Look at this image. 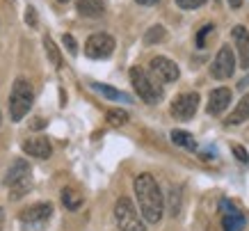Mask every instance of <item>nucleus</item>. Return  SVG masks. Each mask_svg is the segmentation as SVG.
Masks as SVG:
<instances>
[{
    "mask_svg": "<svg viewBox=\"0 0 249 231\" xmlns=\"http://www.w3.org/2000/svg\"><path fill=\"white\" fill-rule=\"evenodd\" d=\"M151 74L158 78L160 82H174L178 80V64L172 60H167V58H153L151 60Z\"/></svg>",
    "mask_w": 249,
    "mask_h": 231,
    "instance_id": "nucleus-10",
    "label": "nucleus"
},
{
    "mask_svg": "<svg viewBox=\"0 0 249 231\" xmlns=\"http://www.w3.org/2000/svg\"><path fill=\"white\" fill-rule=\"evenodd\" d=\"M23 151L32 158L46 160V158H51V154H53V147H51V142L46 140V137H32V140L23 142Z\"/></svg>",
    "mask_w": 249,
    "mask_h": 231,
    "instance_id": "nucleus-14",
    "label": "nucleus"
},
{
    "mask_svg": "<svg viewBox=\"0 0 249 231\" xmlns=\"http://www.w3.org/2000/svg\"><path fill=\"white\" fill-rule=\"evenodd\" d=\"M44 48H46V55H48V60H51V64L60 69V67H62V55H60V48H57V44H55V41H53L51 37H48V35L44 37Z\"/></svg>",
    "mask_w": 249,
    "mask_h": 231,
    "instance_id": "nucleus-20",
    "label": "nucleus"
},
{
    "mask_svg": "<svg viewBox=\"0 0 249 231\" xmlns=\"http://www.w3.org/2000/svg\"><path fill=\"white\" fill-rule=\"evenodd\" d=\"M169 213H172V217L181 213V188L176 186L169 188Z\"/></svg>",
    "mask_w": 249,
    "mask_h": 231,
    "instance_id": "nucleus-21",
    "label": "nucleus"
},
{
    "mask_svg": "<svg viewBox=\"0 0 249 231\" xmlns=\"http://www.w3.org/2000/svg\"><path fill=\"white\" fill-rule=\"evenodd\" d=\"M172 142L176 144V147H181V149H188V151L196 149L195 135L188 133V131H172Z\"/></svg>",
    "mask_w": 249,
    "mask_h": 231,
    "instance_id": "nucleus-18",
    "label": "nucleus"
},
{
    "mask_svg": "<svg viewBox=\"0 0 249 231\" xmlns=\"http://www.w3.org/2000/svg\"><path fill=\"white\" fill-rule=\"evenodd\" d=\"M107 124H112V126H124V124H128V112L119 110V108L110 110L107 112Z\"/></svg>",
    "mask_w": 249,
    "mask_h": 231,
    "instance_id": "nucleus-23",
    "label": "nucleus"
},
{
    "mask_svg": "<svg viewBox=\"0 0 249 231\" xmlns=\"http://www.w3.org/2000/svg\"><path fill=\"white\" fill-rule=\"evenodd\" d=\"M231 105V90L229 87H215V90L208 94V105H206V112L208 115H222Z\"/></svg>",
    "mask_w": 249,
    "mask_h": 231,
    "instance_id": "nucleus-11",
    "label": "nucleus"
},
{
    "mask_svg": "<svg viewBox=\"0 0 249 231\" xmlns=\"http://www.w3.org/2000/svg\"><path fill=\"white\" fill-rule=\"evenodd\" d=\"M130 82H133V87H135L137 96L142 98V101H146V103H158L160 98H162V87H160L158 82L153 80L142 67L130 69Z\"/></svg>",
    "mask_w": 249,
    "mask_h": 231,
    "instance_id": "nucleus-3",
    "label": "nucleus"
},
{
    "mask_svg": "<svg viewBox=\"0 0 249 231\" xmlns=\"http://www.w3.org/2000/svg\"><path fill=\"white\" fill-rule=\"evenodd\" d=\"M91 87H94V92H98L101 96L110 98V101H124V103H128V101H130L128 94L114 90V87H110V85H103V82H91Z\"/></svg>",
    "mask_w": 249,
    "mask_h": 231,
    "instance_id": "nucleus-17",
    "label": "nucleus"
},
{
    "mask_svg": "<svg viewBox=\"0 0 249 231\" xmlns=\"http://www.w3.org/2000/svg\"><path fill=\"white\" fill-rule=\"evenodd\" d=\"M2 215H5V213H2V209H0V231H2Z\"/></svg>",
    "mask_w": 249,
    "mask_h": 231,
    "instance_id": "nucleus-32",
    "label": "nucleus"
},
{
    "mask_svg": "<svg viewBox=\"0 0 249 231\" xmlns=\"http://www.w3.org/2000/svg\"><path fill=\"white\" fill-rule=\"evenodd\" d=\"M196 108H199V94H196V92H188V94H181V96L174 98L172 115L176 119L188 121L196 115Z\"/></svg>",
    "mask_w": 249,
    "mask_h": 231,
    "instance_id": "nucleus-9",
    "label": "nucleus"
},
{
    "mask_svg": "<svg viewBox=\"0 0 249 231\" xmlns=\"http://www.w3.org/2000/svg\"><path fill=\"white\" fill-rule=\"evenodd\" d=\"M30 126L35 128V131H39V128H44V126H46V121H44V119H39V117H37V119H32Z\"/></svg>",
    "mask_w": 249,
    "mask_h": 231,
    "instance_id": "nucleus-29",
    "label": "nucleus"
},
{
    "mask_svg": "<svg viewBox=\"0 0 249 231\" xmlns=\"http://www.w3.org/2000/svg\"><path fill=\"white\" fill-rule=\"evenodd\" d=\"M233 156L240 160L242 165H249V154H247V149L245 147H240V144H235L233 147Z\"/></svg>",
    "mask_w": 249,
    "mask_h": 231,
    "instance_id": "nucleus-25",
    "label": "nucleus"
},
{
    "mask_svg": "<svg viewBox=\"0 0 249 231\" xmlns=\"http://www.w3.org/2000/svg\"><path fill=\"white\" fill-rule=\"evenodd\" d=\"M167 37V30L162 28V25H153V28H149V32L144 35V41L146 44H160V41H165Z\"/></svg>",
    "mask_w": 249,
    "mask_h": 231,
    "instance_id": "nucleus-22",
    "label": "nucleus"
},
{
    "mask_svg": "<svg viewBox=\"0 0 249 231\" xmlns=\"http://www.w3.org/2000/svg\"><path fill=\"white\" fill-rule=\"evenodd\" d=\"M62 41H64V46L69 48V53H73V55H76V53H78V44H76V39L71 37V35H64V37H62Z\"/></svg>",
    "mask_w": 249,
    "mask_h": 231,
    "instance_id": "nucleus-27",
    "label": "nucleus"
},
{
    "mask_svg": "<svg viewBox=\"0 0 249 231\" xmlns=\"http://www.w3.org/2000/svg\"><path fill=\"white\" fill-rule=\"evenodd\" d=\"M0 124H2V115H0Z\"/></svg>",
    "mask_w": 249,
    "mask_h": 231,
    "instance_id": "nucleus-34",
    "label": "nucleus"
},
{
    "mask_svg": "<svg viewBox=\"0 0 249 231\" xmlns=\"http://www.w3.org/2000/svg\"><path fill=\"white\" fill-rule=\"evenodd\" d=\"M62 204H64V209H69V211H78L83 206V197H80V192H76L73 188H64V190H62Z\"/></svg>",
    "mask_w": 249,
    "mask_h": 231,
    "instance_id": "nucleus-19",
    "label": "nucleus"
},
{
    "mask_svg": "<svg viewBox=\"0 0 249 231\" xmlns=\"http://www.w3.org/2000/svg\"><path fill=\"white\" fill-rule=\"evenodd\" d=\"M32 101H35V92H32V85L25 78H18L12 87V94H9V115L14 121H21L32 108Z\"/></svg>",
    "mask_w": 249,
    "mask_h": 231,
    "instance_id": "nucleus-2",
    "label": "nucleus"
},
{
    "mask_svg": "<svg viewBox=\"0 0 249 231\" xmlns=\"http://www.w3.org/2000/svg\"><path fill=\"white\" fill-rule=\"evenodd\" d=\"M76 7L87 19H98L106 12V0H76Z\"/></svg>",
    "mask_w": 249,
    "mask_h": 231,
    "instance_id": "nucleus-16",
    "label": "nucleus"
},
{
    "mask_svg": "<svg viewBox=\"0 0 249 231\" xmlns=\"http://www.w3.org/2000/svg\"><path fill=\"white\" fill-rule=\"evenodd\" d=\"M135 2H140V5H146V7H151V5H158L160 0H135Z\"/></svg>",
    "mask_w": 249,
    "mask_h": 231,
    "instance_id": "nucleus-30",
    "label": "nucleus"
},
{
    "mask_svg": "<svg viewBox=\"0 0 249 231\" xmlns=\"http://www.w3.org/2000/svg\"><path fill=\"white\" fill-rule=\"evenodd\" d=\"M178 2V7H183V9H196V7H201L206 0H176Z\"/></svg>",
    "mask_w": 249,
    "mask_h": 231,
    "instance_id": "nucleus-26",
    "label": "nucleus"
},
{
    "mask_svg": "<svg viewBox=\"0 0 249 231\" xmlns=\"http://www.w3.org/2000/svg\"><path fill=\"white\" fill-rule=\"evenodd\" d=\"M5 186L12 188V199H21V194L30 190V165L28 160H14L5 174Z\"/></svg>",
    "mask_w": 249,
    "mask_h": 231,
    "instance_id": "nucleus-5",
    "label": "nucleus"
},
{
    "mask_svg": "<svg viewBox=\"0 0 249 231\" xmlns=\"http://www.w3.org/2000/svg\"><path fill=\"white\" fill-rule=\"evenodd\" d=\"M233 44H235V53L240 58V67L249 69V32L245 25H235L233 28Z\"/></svg>",
    "mask_w": 249,
    "mask_h": 231,
    "instance_id": "nucleus-12",
    "label": "nucleus"
},
{
    "mask_svg": "<svg viewBox=\"0 0 249 231\" xmlns=\"http://www.w3.org/2000/svg\"><path fill=\"white\" fill-rule=\"evenodd\" d=\"M53 215V206L48 204V201H41V204H32V206H28V209L21 211V220L23 222H46L48 217Z\"/></svg>",
    "mask_w": 249,
    "mask_h": 231,
    "instance_id": "nucleus-13",
    "label": "nucleus"
},
{
    "mask_svg": "<svg viewBox=\"0 0 249 231\" xmlns=\"http://www.w3.org/2000/svg\"><path fill=\"white\" fill-rule=\"evenodd\" d=\"M219 211H222V227H224V231H245V227H247V215H245L235 204L224 199L219 204Z\"/></svg>",
    "mask_w": 249,
    "mask_h": 231,
    "instance_id": "nucleus-8",
    "label": "nucleus"
},
{
    "mask_svg": "<svg viewBox=\"0 0 249 231\" xmlns=\"http://www.w3.org/2000/svg\"><path fill=\"white\" fill-rule=\"evenodd\" d=\"M114 39L107 35V32H96V35H91L87 39V44H85V53H87V58L91 60H106L114 53Z\"/></svg>",
    "mask_w": 249,
    "mask_h": 231,
    "instance_id": "nucleus-7",
    "label": "nucleus"
},
{
    "mask_svg": "<svg viewBox=\"0 0 249 231\" xmlns=\"http://www.w3.org/2000/svg\"><path fill=\"white\" fill-rule=\"evenodd\" d=\"M229 5H231V7H233V9H238V7H240V5H242V0H229Z\"/></svg>",
    "mask_w": 249,
    "mask_h": 231,
    "instance_id": "nucleus-31",
    "label": "nucleus"
},
{
    "mask_svg": "<svg viewBox=\"0 0 249 231\" xmlns=\"http://www.w3.org/2000/svg\"><path fill=\"white\" fill-rule=\"evenodd\" d=\"M133 188H135L137 204L142 211V220L149 224H158L162 220V213H165V197L160 192L158 181L151 174H140Z\"/></svg>",
    "mask_w": 249,
    "mask_h": 231,
    "instance_id": "nucleus-1",
    "label": "nucleus"
},
{
    "mask_svg": "<svg viewBox=\"0 0 249 231\" xmlns=\"http://www.w3.org/2000/svg\"><path fill=\"white\" fill-rule=\"evenodd\" d=\"M114 220L119 224L121 231H146V224L140 215H137L135 206L128 197H119L114 204Z\"/></svg>",
    "mask_w": 249,
    "mask_h": 231,
    "instance_id": "nucleus-4",
    "label": "nucleus"
},
{
    "mask_svg": "<svg viewBox=\"0 0 249 231\" xmlns=\"http://www.w3.org/2000/svg\"><path fill=\"white\" fill-rule=\"evenodd\" d=\"M213 30H215V25H213V23H208V25H204L201 30L196 32V46H199V48H204V46H206V37H208Z\"/></svg>",
    "mask_w": 249,
    "mask_h": 231,
    "instance_id": "nucleus-24",
    "label": "nucleus"
},
{
    "mask_svg": "<svg viewBox=\"0 0 249 231\" xmlns=\"http://www.w3.org/2000/svg\"><path fill=\"white\" fill-rule=\"evenodd\" d=\"M57 2H69V0H57Z\"/></svg>",
    "mask_w": 249,
    "mask_h": 231,
    "instance_id": "nucleus-33",
    "label": "nucleus"
},
{
    "mask_svg": "<svg viewBox=\"0 0 249 231\" xmlns=\"http://www.w3.org/2000/svg\"><path fill=\"white\" fill-rule=\"evenodd\" d=\"M233 71H235V51L229 44H224L217 51V55H215V60L211 64V76L215 80H227V78L233 76Z\"/></svg>",
    "mask_w": 249,
    "mask_h": 231,
    "instance_id": "nucleus-6",
    "label": "nucleus"
},
{
    "mask_svg": "<svg viewBox=\"0 0 249 231\" xmlns=\"http://www.w3.org/2000/svg\"><path fill=\"white\" fill-rule=\"evenodd\" d=\"M247 119H249V92L240 98V103L233 108V112L227 117L224 124H227V126H240V124H245Z\"/></svg>",
    "mask_w": 249,
    "mask_h": 231,
    "instance_id": "nucleus-15",
    "label": "nucleus"
},
{
    "mask_svg": "<svg viewBox=\"0 0 249 231\" xmlns=\"http://www.w3.org/2000/svg\"><path fill=\"white\" fill-rule=\"evenodd\" d=\"M25 23H28V25H32V28L37 25V16H35V7H28V9H25Z\"/></svg>",
    "mask_w": 249,
    "mask_h": 231,
    "instance_id": "nucleus-28",
    "label": "nucleus"
}]
</instances>
